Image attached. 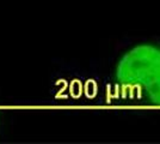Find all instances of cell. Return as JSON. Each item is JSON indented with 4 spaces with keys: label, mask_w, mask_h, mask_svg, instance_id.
<instances>
[{
    "label": "cell",
    "mask_w": 160,
    "mask_h": 144,
    "mask_svg": "<svg viewBox=\"0 0 160 144\" xmlns=\"http://www.w3.org/2000/svg\"><path fill=\"white\" fill-rule=\"evenodd\" d=\"M107 72L109 89L132 101L160 106V36L120 41L109 59Z\"/></svg>",
    "instance_id": "cell-1"
}]
</instances>
